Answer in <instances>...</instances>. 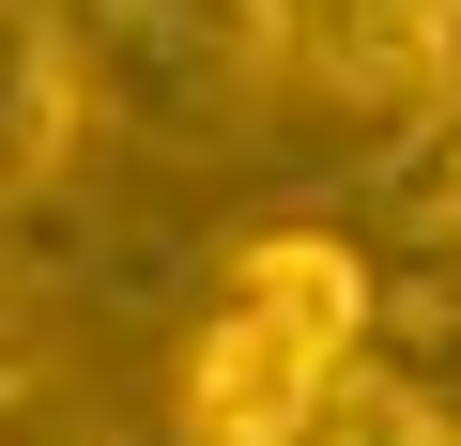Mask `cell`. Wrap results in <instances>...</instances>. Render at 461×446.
<instances>
[{
	"label": "cell",
	"instance_id": "1",
	"mask_svg": "<svg viewBox=\"0 0 461 446\" xmlns=\"http://www.w3.org/2000/svg\"><path fill=\"white\" fill-rule=\"evenodd\" d=\"M354 354H369V247H339V232H247L230 278H215V323L185 339L169 431L185 446H293Z\"/></svg>",
	"mask_w": 461,
	"mask_h": 446
},
{
	"label": "cell",
	"instance_id": "2",
	"mask_svg": "<svg viewBox=\"0 0 461 446\" xmlns=\"http://www.w3.org/2000/svg\"><path fill=\"white\" fill-rule=\"evenodd\" d=\"M62 47L139 154H230L277 93V0H62Z\"/></svg>",
	"mask_w": 461,
	"mask_h": 446
},
{
	"label": "cell",
	"instance_id": "3",
	"mask_svg": "<svg viewBox=\"0 0 461 446\" xmlns=\"http://www.w3.org/2000/svg\"><path fill=\"white\" fill-rule=\"evenodd\" d=\"M277 77L339 123L415 139L430 108H461V0H277Z\"/></svg>",
	"mask_w": 461,
	"mask_h": 446
},
{
	"label": "cell",
	"instance_id": "4",
	"mask_svg": "<svg viewBox=\"0 0 461 446\" xmlns=\"http://www.w3.org/2000/svg\"><path fill=\"white\" fill-rule=\"evenodd\" d=\"M77 123H93V93H77V47H62V0H0V215L62 185Z\"/></svg>",
	"mask_w": 461,
	"mask_h": 446
},
{
	"label": "cell",
	"instance_id": "5",
	"mask_svg": "<svg viewBox=\"0 0 461 446\" xmlns=\"http://www.w3.org/2000/svg\"><path fill=\"white\" fill-rule=\"evenodd\" d=\"M293 446H461V431H446V415H430V400H400V385H384V369H369V354H354V369H339V385H323V415H308V431H293Z\"/></svg>",
	"mask_w": 461,
	"mask_h": 446
},
{
	"label": "cell",
	"instance_id": "6",
	"mask_svg": "<svg viewBox=\"0 0 461 446\" xmlns=\"http://www.w3.org/2000/svg\"><path fill=\"white\" fill-rule=\"evenodd\" d=\"M400 215H415V232H461V108L415 123V154H400Z\"/></svg>",
	"mask_w": 461,
	"mask_h": 446
},
{
	"label": "cell",
	"instance_id": "7",
	"mask_svg": "<svg viewBox=\"0 0 461 446\" xmlns=\"http://www.w3.org/2000/svg\"><path fill=\"white\" fill-rule=\"evenodd\" d=\"M0 446H93V431H77V400H47V385L0 369Z\"/></svg>",
	"mask_w": 461,
	"mask_h": 446
}]
</instances>
